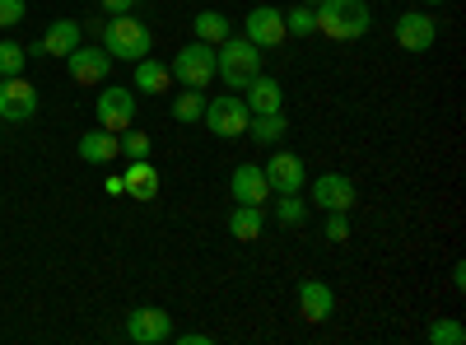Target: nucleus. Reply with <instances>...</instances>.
Masks as SVG:
<instances>
[{"mask_svg":"<svg viewBox=\"0 0 466 345\" xmlns=\"http://www.w3.org/2000/svg\"><path fill=\"white\" fill-rule=\"evenodd\" d=\"M243 103H248V112H285V89H280V80H270V75H252Z\"/></svg>","mask_w":466,"mask_h":345,"instance_id":"nucleus-18","label":"nucleus"},{"mask_svg":"<svg viewBox=\"0 0 466 345\" xmlns=\"http://www.w3.org/2000/svg\"><path fill=\"white\" fill-rule=\"evenodd\" d=\"M0 127H5V122H0Z\"/></svg>","mask_w":466,"mask_h":345,"instance_id":"nucleus-39","label":"nucleus"},{"mask_svg":"<svg viewBox=\"0 0 466 345\" xmlns=\"http://www.w3.org/2000/svg\"><path fill=\"white\" fill-rule=\"evenodd\" d=\"M261 228H266L261 206H233V210H228V234L238 238V243H257Z\"/></svg>","mask_w":466,"mask_h":345,"instance_id":"nucleus-21","label":"nucleus"},{"mask_svg":"<svg viewBox=\"0 0 466 345\" xmlns=\"http://www.w3.org/2000/svg\"><path fill=\"white\" fill-rule=\"evenodd\" d=\"M420 5H448V0H420Z\"/></svg>","mask_w":466,"mask_h":345,"instance_id":"nucleus-37","label":"nucleus"},{"mask_svg":"<svg viewBox=\"0 0 466 345\" xmlns=\"http://www.w3.org/2000/svg\"><path fill=\"white\" fill-rule=\"evenodd\" d=\"M37 43H43V56H70L85 43V28H80V19H52Z\"/></svg>","mask_w":466,"mask_h":345,"instance_id":"nucleus-16","label":"nucleus"},{"mask_svg":"<svg viewBox=\"0 0 466 345\" xmlns=\"http://www.w3.org/2000/svg\"><path fill=\"white\" fill-rule=\"evenodd\" d=\"M350 238V219L345 210H327V243H345Z\"/></svg>","mask_w":466,"mask_h":345,"instance_id":"nucleus-30","label":"nucleus"},{"mask_svg":"<svg viewBox=\"0 0 466 345\" xmlns=\"http://www.w3.org/2000/svg\"><path fill=\"white\" fill-rule=\"evenodd\" d=\"M98 5H103L107 15H136V10H140V0H98Z\"/></svg>","mask_w":466,"mask_h":345,"instance_id":"nucleus-32","label":"nucleus"},{"mask_svg":"<svg viewBox=\"0 0 466 345\" xmlns=\"http://www.w3.org/2000/svg\"><path fill=\"white\" fill-rule=\"evenodd\" d=\"M392 33H397L401 52H430L439 43V24H434V15H424V10H401Z\"/></svg>","mask_w":466,"mask_h":345,"instance_id":"nucleus-10","label":"nucleus"},{"mask_svg":"<svg viewBox=\"0 0 466 345\" xmlns=\"http://www.w3.org/2000/svg\"><path fill=\"white\" fill-rule=\"evenodd\" d=\"M131 89H140V94H168V89H173V70H168L164 61H154V56H140Z\"/></svg>","mask_w":466,"mask_h":345,"instance_id":"nucleus-20","label":"nucleus"},{"mask_svg":"<svg viewBox=\"0 0 466 345\" xmlns=\"http://www.w3.org/2000/svg\"><path fill=\"white\" fill-rule=\"evenodd\" d=\"M66 70H70V80L75 85H107V75H112V56L103 52V43H94V47H75L70 56H66Z\"/></svg>","mask_w":466,"mask_h":345,"instance_id":"nucleus-11","label":"nucleus"},{"mask_svg":"<svg viewBox=\"0 0 466 345\" xmlns=\"http://www.w3.org/2000/svg\"><path fill=\"white\" fill-rule=\"evenodd\" d=\"M303 5H318V0H303Z\"/></svg>","mask_w":466,"mask_h":345,"instance_id":"nucleus-38","label":"nucleus"},{"mask_svg":"<svg viewBox=\"0 0 466 345\" xmlns=\"http://www.w3.org/2000/svg\"><path fill=\"white\" fill-rule=\"evenodd\" d=\"M107 197H127V178H122V173L107 178Z\"/></svg>","mask_w":466,"mask_h":345,"instance_id":"nucleus-33","label":"nucleus"},{"mask_svg":"<svg viewBox=\"0 0 466 345\" xmlns=\"http://www.w3.org/2000/svg\"><path fill=\"white\" fill-rule=\"evenodd\" d=\"M24 66H28V52L5 37V43H0V75H24Z\"/></svg>","mask_w":466,"mask_h":345,"instance_id":"nucleus-29","label":"nucleus"},{"mask_svg":"<svg viewBox=\"0 0 466 345\" xmlns=\"http://www.w3.org/2000/svg\"><path fill=\"white\" fill-rule=\"evenodd\" d=\"M24 15H28V5H24V0H0V28H15Z\"/></svg>","mask_w":466,"mask_h":345,"instance_id":"nucleus-31","label":"nucleus"},{"mask_svg":"<svg viewBox=\"0 0 466 345\" xmlns=\"http://www.w3.org/2000/svg\"><path fill=\"white\" fill-rule=\"evenodd\" d=\"M116 140H122V159H149V136L145 131H136V127H127L122 136H116Z\"/></svg>","mask_w":466,"mask_h":345,"instance_id":"nucleus-28","label":"nucleus"},{"mask_svg":"<svg viewBox=\"0 0 466 345\" xmlns=\"http://www.w3.org/2000/svg\"><path fill=\"white\" fill-rule=\"evenodd\" d=\"M285 33H289V37H313V33H318L313 5H303V0H299L294 10H285Z\"/></svg>","mask_w":466,"mask_h":345,"instance_id":"nucleus-26","label":"nucleus"},{"mask_svg":"<svg viewBox=\"0 0 466 345\" xmlns=\"http://www.w3.org/2000/svg\"><path fill=\"white\" fill-rule=\"evenodd\" d=\"M127 197H136V201H154L159 197V173H154V164L149 159H127Z\"/></svg>","mask_w":466,"mask_h":345,"instance_id":"nucleus-19","label":"nucleus"},{"mask_svg":"<svg viewBox=\"0 0 466 345\" xmlns=\"http://www.w3.org/2000/svg\"><path fill=\"white\" fill-rule=\"evenodd\" d=\"M313 19H318V33H327L331 43H360L373 28V10L364 0H318Z\"/></svg>","mask_w":466,"mask_h":345,"instance_id":"nucleus-1","label":"nucleus"},{"mask_svg":"<svg viewBox=\"0 0 466 345\" xmlns=\"http://www.w3.org/2000/svg\"><path fill=\"white\" fill-rule=\"evenodd\" d=\"M103 52L112 56V61H140V56H149V47H154V37H149V28L136 19V15H107V24H103Z\"/></svg>","mask_w":466,"mask_h":345,"instance_id":"nucleus-2","label":"nucleus"},{"mask_svg":"<svg viewBox=\"0 0 466 345\" xmlns=\"http://www.w3.org/2000/svg\"><path fill=\"white\" fill-rule=\"evenodd\" d=\"M215 75L228 85V89H248L252 75H261V47H252L248 37H224L215 47Z\"/></svg>","mask_w":466,"mask_h":345,"instance_id":"nucleus-3","label":"nucleus"},{"mask_svg":"<svg viewBox=\"0 0 466 345\" xmlns=\"http://www.w3.org/2000/svg\"><path fill=\"white\" fill-rule=\"evenodd\" d=\"M37 112V89L24 75H0V122H28Z\"/></svg>","mask_w":466,"mask_h":345,"instance_id":"nucleus-9","label":"nucleus"},{"mask_svg":"<svg viewBox=\"0 0 466 345\" xmlns=\"http://www.w3.org/2000/svg\"><path fill=\"white\" fill-rule=\"evenodd\" d=\"M173 80L182 89H210L215 85V47L210 43H187L177 56H173Z\"/></svg>","mask_w":466,"mask_h":345,"instance_id":"nucleus-5","label":"nucleus"},{"mask_svg":"<svg viewBox=\"0 0 466 345\" xmlns=\"http://www.w3.org/2000/svg\"><path fill=\"white\" fill-rule=\"evenodd\" d=\"M299 313L308 322H327L336 313V294L327 280H299Z\"/></svg>","mask_w":466,"mask_h":345,"instance_id":"nucleus-15","label":"nucleus"},{"mask_svg":"<svg viewBox=\"0 0 466 345\" xmlns=\"http://www.w3.org/2000/svg\"><path fill=\"white\" fill-rule=\"evenodd\" d=\"M430 345H466V327L457 322V318H439V322H430Z\"/></svg>","mask_w":466,"mask_h":345,"instance_id":"nucleus-27","label":"nucleus"},{"mask_svg":"<svg viewBox=\"0 0 466 345\" xmlns=\"http://www.w3.org/2000/svg\"><path fill=\"white\" fill-rule=\"evenodd\" d=\"M191 33H197V43H210V47H219L224 37L233 33V24H228V15H219V10H201L197 19H191Z\"/></svg>","mask_w":466,"mask_h":345,"instance_id":"nucleus-23","label":"nucleus"},{"mask_svg":"<svg viewBox=\"0 0 466 345\" xmlns=\"http://www.w3.org/2000/svg\"><path fill=\"white\" fill-rule=\"evenodd\" d=\"M103 24H107V19H98V15H94V19H85V24H80V28H85V33H89V37H103Z\"/></svg>","mask_w":466,"mask_h":345,"instance_id":"nucleus-35","label":"nucleus"},{"mask_svg":"<svg viewBox=\"0 0 466 345\" xmlns=\"http://www.w3.org/2000/svg\"><path fill=\"white\" fill-rule=\"evenodd\" d=\"M266 182H270V197H285V191H303L308 187V164L294 155V149H276L266 164H261Z\"/></svg>","mask_w":466,"mask_h":345,"instance_id":"nucleus-8","label":"nucleus"},{"mask_svg":"<svg viewBox=\"0 0 466 345\" xmlns=\"http://www.w3.org/2000/svg\"><path fill=\"white\" fill-rule=\"evenodd\" d=\"M452 285H457V289H466V266H461V261L452 266Z\"/></svg>","mask_w":466,"mask_h":345,"instance_id":"nucleus-36","label":"nucleus"},{"mask_svg":"<svg viewBox=\"0 0 466 345\" xmlns=\"http://www.w3.org/2000/svg\"><path fill=\"white\" fill-rule=\"evenodd\" d=\"M201 122H206L219 140H238V136H248L252 112H248V103H243L238 94H219V98H206Z\"/></svg>","mask_w":466,"mask_h":345,"instance_id":"nucleus-4","label":"nucleus"},{"mask_svg":"<svg viewBox=\"0 0 466 345\" xmlns=\"http://www.w3.org/2000/svg\"><path fill=\"white\" fill-rule=\"evenodd\" d=\"M228 191H233L238 206H266L270 201V182H266L261 164H238L233 178H228Z\"/></svg>","mask_w":466,"mask_h":345,"instance_id":"nucleus-14","label":"nucleus"},{"mask_svg":"<svg viewBox=\"0 0 466 345\" xmlns=\"http://www.w3.org/2000/svg\"><path fill=\"white\" fill-rule=\"evenodd\" d=\"M98 127L112 131V136H122L127 127H136V89H122V85H103L98 94Z\"/></svg>","mask_w":466,"mask_h":345,"instance_id":"nucleus-6","label":"nucleus"},{"mask_svg":"<svg viewBox=\"0 0 466 345\" xmlns=\"http://www.w3.org/2000/svg\"><path fill=\"white\" fill-rule=\"evenodd\" d=\"M75 149H80V159H85V164H116V159H122V140H116L112 131H103V127L85 131Z\"/></svg>","mask_w":466,"mask_h":345,"instance_id":"nucleus-17","label":"nucleus"},{"mask_svg":"<svg viewBox=\"0 0 466 345\" xmlns=\"http://www.w3.org/2000/svg\"><path fill=\"white\" fill-rule=\"evenodd\" d=\"M127 336L136 345H164V340H173V318L164 309H154V303H145V309H136L127 318Z\"/></svg>","mask_w":466,"mask_h":345,"instance_id":"nucleus-13","label":"nucleus"},{"mask_svg":"<svg viewBox=\"0 0 466 345\" xmlns=\"http://www.w3.org/2000/svg\"><path fill=\"white\" fill-rule=\"evenodd\" d=\"M177 345H210V331H187L177 336Z\"/></svg>","mask_w":466,"mask_h":345,"instance_id":"nucleus-34","label":"nucleus"},{"mask_svg":"<svg viewBox=\"0 0 466 345\" xmlns=\"http://www.w3.org/2000/svg\"><path fill=\"white\" fill-rule=\"evenodd\" d=\"M276 219H280L285 228H299V224L308 219V201L299 197V191H285V197H276Z\"/></svg>","mask_w":466,"mask_h":345,"instance_id":"nucleus-25","label":"nucleus"},{"mask_svg":"<svg viewBox=\"0 0 466 345\" xmlns=\"http://www.w3.org/2000/svg\"><path fill=\"white\" fill-rule=\"evenodd\" d=\"M201 112H206V89H182L173 98V122H182V127H197Z\"/></svg>","mask_w":466,"mask_h":345,"instance_id":"nucleus-24","label":"nucleus"},{"mask_svg":"<svg viewBox=\"0 0 466 345\" xmlns=\"http://www.w3.org/2000/svg\"><path fill=\"white\" fill-rule=\"evenodd\" d=\"M243 37L252 47H280L285 43V10H276V5H257L248 19H243Z\"/></svg>","mask_w":466,"mask_h":345,"instance_id":"nucleus-12","label":"nucleus"},{"mask_svg":"<svg viewBox=\"0 0 466 345\" xmlns=\"http://www.w3.org/2000/svg\"><path fill=\"white\" fill-rule=\"evenodd\" d=\"M285 131H289L285 112H252V122H248V136H252L257 145H280Z\"/></svg>","mask_w":466,"mask_h":345,"instance_id":"nucleus-22","label":"nucleus"},{"mask_svg":"<svg viewBox=\"0 0 466 345\" xmlns=\"http://www.w3.org/2000/svg\"><path fill=\"white\" fill-rule=\"evenodd\" d=\"M355 201H360V191H355V182H350L345 173H322V178H313V187H308V206H318L322 215L327 210H355Z\"/></svg>","mask_w":466,"mask_h":345,"instance_id":"nucleus-7","label":"nucleus"}]
</instances>
